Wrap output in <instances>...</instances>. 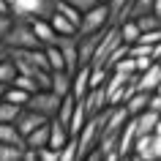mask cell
Masks as SVG:
<instances>
[{
	"instance_id": "cell-1",
	"label": "cell",
	"mask_w": 161,
	"mask_h": 161,
	"mask_svg": "<svg viewBox=\"0 0 161 161\" xmlns=\"http://www.w3.org/2000/svg\"><path fill=\"white\" fill-rule=\"evenodd\" d=\"M0 47L3 49H36L41 44L30 27V19H14L11 27L6 30V36L0 38Z\"/></svg>"
},
{
	"instance_id": "cell-2",
	"label": "cell",
	"mask_w": 161,
	"mask_h": 161,
	"mask_svg": "<svg viewBox=\"0 0 161 161\" xmlns=\"http://www.w3.org/2000/svg\"><path fill=\"white\" fill-rule=\"evenodd\" d=\"M6 3H8V14L14 19H47L55 11V0H6Z\"/></svg>"
},
{
	"instance_id": "cell-3",
	"label": "cell",
	"mask_w": 161,
	"mask_h": 161,
	"mask_svg": "<svg viewBox=\"0 0 161 161\" xmlns=\"http://www.w3.org/2000/svg\"><path fill=\"white\" fill-rule=\"evenodd\" d=\"M158 156H161V134H158V131H150V134H136V136H134L128 158L156 161Z\"/></svg>"
},
{
	"instance_id": "cell-4",
	"label": "cell",
	"mask_w": 161,
	"mask_h": 161,
	"mask_svg": "<svg viewBox=\"0 0 161 161\" xmlns=\"http://www.w3.org/2000/svg\"><path fill=\"white\" fill-rule=\"evenodd\" d=\"M98 134H101V118L93 115V118L85 120V126L79 128V134H76V161L87 158V153L93 150L96 142H98Z\"/></svg>"
},
{
	"instance_id": "cell-5",
	"label": "cell",
	"mask_w": 161,
	"mask_h": 161,
	"mask_svg": "<svg viewBox=\"0 0 161 161\" xmlns=\"http://www.w3.org/2000/svg\"><path fill=\"white\" fill-rule=\"evenodd\" d=\"M104 27H109V17H107V6L96 3L93 8L82 11L79 25H76V36H87V33H98Z\"/></svg>"
},
{
	"instance_id": "cell-6",
	"label": "cell",
	"mask_w": 161,
	"mask_h": 161,
	"mask_svg": "<svg viewBox=\"0 0 161 161\" xmlns=\"http://www.w3.org/2000/svg\"><path fill=\"white\" fill-rule=\"evenodd\" d=\"M60 98H63V96L52 93L49 87H41V90L30 93V98H27L25 107L36 109L38 115H44V118H55V115H58V107H60Z\"/></svg>"
},
{
	"instance_id": "cell-7",
	"label": "cell",
	"mask_w": 161,
	"mask_h": 161,
	"mask_svg": "<svg viewBox=\"0 0 161 161\" xmlns=\"http://www.w3.org/2000/svg\"><path fill=\"white\" fill-rule=\"evenodd\" d=\"M49 118H44V115H38L36 109H30V107H22V109L17 112V118H14V126H17V131L22 134V139H25L30 131H33L36 126H41V123H47Z\"/></svg>"
},
{
	"instance_id": "cell-8",
	"label": "cell",
	"mask_w": 161,
	"mask_h": 161,
	"mask_svg": "<svg viewBox=\"0 0 161 161\" xmlns=\"http://www.w3.org/2000/svg\"><path fill=\"white\" fill-rule=\"evenodd\" d=\"M136 90H145V93L161 90V63H158V60H153L145 71L136 74Z\"/></svg>"
},
{
	"instance_id": "cell-9",
	"label": "cell",
	"mask_w": 161,
	"mask_h": 161,
	"mask_svg": "<svg viewBox=\"0 0 161 161\" xmlns=\"http://www.w3.org/2000/svg\"><path fill=\"white\" fill-rule=\"evenodd\" d=\"M131 118H134V131L136 134H150V131H158L161 134V112L142 109L139 115H131Z\"/></svg>"
},
{
	"instance_id": "cell-10",
	"label": "cell",
	"mask_w": 161,
	"mask_h": 161,
	"mask_svg": "<svg viewBox=\"0 0 161 161\" xmlns=\"http://www.w3.org/2000/svg\"><path fill=\"white\" fill-rule=\"evenodd\" d=\"M79 101L85 104V112H87V118H93V115H98V112L107 107V93H104V85L98 87H87V93L79 98Z\"/></svg>"
},
{
	"instance_id": "cell-11",
	"label": "cell",
	"mask_w": 161,
	"mask_h": 161,
	"mask_svg": "<svg viewBox=\"0 0 161 161\" xmlns=\"http://www.w3.org/2000/svg\"><path fill=\"white\" fill-rule=\"evenodd\" d=\"M30 27H33V33H36V38H38V44H41V47L55 44V38H58V33H55V30H52V25H49V19H44V17L30 19Z\"/></svg>"
},
{
	"instance_id": "cell-12",
	"label": "cell",
	"mask_w": 161,
	"mask_h": 161,
	"mask_svg": "<svg viewBox=\"0 0 161 161\" xmlns=\"http://www.w3.org/2000/svg\"><path fill=\"white\" fill-rule=\"evenodd\" d=\"M49 90H52V93H58V96L71 93V74L63 71V68L49 71Z\"/></svg>"
},
{
	"instance_id": "cell-13",
	"label": "cell",
	"mask_w": 161,
	"mask_h": 161,
	"mask_svg": "<svg viewBox=\"0 0 161 161\" xmlns=\"http://www.w3.org/2000/svg\"><path fill=\"white\" fill-rule=\"evenodd\" d=\"M87 71H90V66H79L71 74V96H74V101H79L87 93Z\"/></svg>"
},
{
	"instance_id": "cell-14",
	"label": "cell",
	"mask_w": 161,
	"mask_h": 161,
	"mask_svg": "<svg viewBox=\"0 0 161 161\" xmlns=\"http://www.w3.org/2000/svg\"><path fill=\"white\" fill-rule=\"evenodd\" d=\"M85 120H87L85 104H82V101H74V109H71V118H68V123H66L68 134H71V136H76V134H79V128L85 126Z\"/></svg>"
},
{
	"instance_id": "cell-15",
	"label": "cell",
	"mask_w": 161,
	"mask_h": 161,
	"mask_svg": "<svg viewBox=\"0 0 161 161\" xmlns=\"http://www.w3.org/2000/svg\"><path fill=\"white\" fill-rule=\"evenodd\" d=\"M47 142H49V120H47V123H41V126H36L33 131L25 136V145H27V147H36V150H38V147H44Z\"/></svg>"
},
{
	"instance_id": "cell-16",
	"label": "cell",
	"mask_w": 161,
	"mask_h": 161,
	"mask_svg": "<svg viewBox=\"0 0 161 161\" xmlns=\"http://www.w3.org/2000/svg\"><path fill=\"white\" fill-rule=\"evenodd\" d=\"M49 25H52V30H55V33L58 36H74L76 33V27H74V22H68L66 17H63V14H58V11H52L49 17Z\"/></svg>"
},
{
	"instance_id": "cell-17",
	"label": "cell",
	"mask_w": 161,
	"mask_h": 161,
	"mask_svg": "<svg viewBox=\"0 0 161 161\" xmlns=\"http://www.w3.org/2000/svg\"><path fill=\"white\" fill-rule=\"evenodd\" d=\"M14 76H17V66H14V60L8 58V52H3V58H0V82H3V85H11Z\"/></svg>"
},
{
	"instance_id": "cell-18",
	"label": "cell",
	"mask_w": 161,
	"mask_h": 161,
	"mask_svg": "<svg viewBox=\"0 0 161 161\" xmlns=\"http://www.w3.org/2000/svg\"><path fill=\"white\" fill-rule=\"evenodd\" d=\"M0 142H8V145H25L22 134L17 131L14 123H0Z\"/></svg>"
},
{
	"instance_id": "cell-19",
	"label": "cell",
	"mask_w": 161,
	"mask_h": 161,
	"mask_svg": "<svg viewBox=\"0 0 161 161\" xmlns=\"http://www.w3.org/2000/svg\"><path fill=\"white\" fill-rule=\"evenodd\" d=\"M3 98H6V101H11V104H17V107H25L27 98H30V93H27V90H22V87H17V85H6Z\"/></svg>"
},
{
	"instance_id": "cell-20",
	"label": "cell",
	"mask_w": 161,
	"mask_h": 161,
	"mask_svg": "<svg viewBox=\"0 0 161 161\" xmlns=\"http://www.w3.org/2000/svg\"><path fill=\"white\" fill-rule=\"evenodd\" d=\"M44 55H47V63H49V71H58V68H63V71H66V63H63V55H60V49L55 47V44H47V47H44Z\"/></svg>"
},
{
	"instance_id": "cell-21",
	"label": "cell",
	"mask_w": 161,
	"mask_h": 161,
	"mask_svg": "<svg viewBox=\"0 0 161 161\" xmlns=\"http://www.w3.org/2000/svg\"><path fill=\"white\" fill-rule=\"evenodd\" d=\"M22 150H25V145L0 142V161H19V158H22Z\"/></svg>"
},
{
	"instance_id": "cell-22",
	"label": "cell",
	"mask_w": 161,
	"mask_h": 161,
	"mask_svg": "<svg viewBox=\"0 0 161 161\" xmlns=\"http://www.w3.org/2000/svg\"><path fill=\"white\" fill-rule=\"evenodd\" d=\"M136 27H139V33L142 30H158L161 27V17H153V14H139V17H134Z\"/></svg>"
},
{
	"instance_id": "cell-23",
	"label": "cell",
	"mask_w": 161,
	"mask_h": 161,
	"mask_svg": "<svg viewBox=\"0 0 161 161\" xmlns=\"http://www.w3.org/2000/svg\"><path fill=\"white\" fill-rule=\"evenodd\" d=\"M19 109H22V107L6 101V98H0V123H14V118H17Z\"/></svg>"
},
{
	"instance_id": "cell-24",
	"label": "cell",
	"mask_w": 161,
	"mask_h": 161,
	"mask_svg": "<svg viewBox=\"0 0 161 161\" xmlns=\"http://www.w3.org/2000/svg\"><path fill=\"white\" fill-rule=\"evenodd\" d=\"M11 85L22 87V90H27V93H36V90H38V85H36V79H33V76L19 74V71H17V76H14V82H11Z\"/></svg>"
},
{
	"instance_id": "cell-25",
	"label": "cell",
	"mask_w": 161,
	"mask_h": 161,
	"mask_svg": "<svg viewBox=\"0 0 161 161\" xmlns=\"http://www.w3.org/2000/svg\"><path fill=\"white\" fill-rule=\"evenodd\" d=\"M109 71H118V74H123V76H128V74H134V58L131 55H126V58H120L115 66L109 68Z\"/></svg>"
},
{
	"instance_id": "cell-26",
	"label": "cell",
	"mask_w": 161,
	"mask_h": 161,
	"mask_svg": "<svg viewBox=\"0 0 161 161\" xmlns=\"http://www.w3.org/2000/svg\"><path fill=\"white\" fill-rule=\"evenodd\" d=\"M136 41H142V44H161V27L158 30H142V33L136 36Z\"/></svg>"
},
{
	"instance_id": "cell-27",
	"label": "cell",
	"mask_w": 161,
	"mask_h": 161,
	"mask_svg": "<svg viewBox=\"0 0 161 161\" xmlns=\"http://www.w3.org/2000/svg\"><path fill=\"white\" fill-rule=\"evenodd\" d=\"M38 161H58V150L55 147H49V145H44V147H38Z\"/></svg>"
},
{
	"instance_id": "cell-28",
	"label": "cell",
	"mask_w": 161,
	"mask_h": 161,
	"mask_svg": "<svg viewBox=\"0 0 161 161\" xmlns=\"http://www.w3.org/2000/svg\"><path fill=\"white\" fill-rule=\"evenodd\" d=\"M68 3H71V6H74V8L79 11V14H82V11H87V8H93L96 3H101V0H68Z\"/></svg>"
},
{
	"instance_id": "cell-29",
	"label": "cell",
	"mask_w": 161,
	"mask_h": 161,
	"mask_svg": "<svg viewBox=\"0 0 161 161\" xmlns=\"http://www.w3.org/2000/svg\"><path fill=\"white\" fill-rule=\"evenodd\" d=\"M11 22H14V17H11V14H3V11H0V38L6 36V30L11 27Z\"/></svg>"
},
{
	"instance_id": "cell-30",
	"label": "cell",
	"mask_w": 161,
	"mask_h": 161,
	"mask_svg": "<svg viewBox=\"0 0 161 161\" xmlns=\"http://www.w3.org/2000/svg\"><path fill=\"white\" fill-rule=\"evenodd\" d=\"M0 11H3V14H8V3H6V0H0Z\"/></svg>"
},
{
	"instance_id": "cell-31",
	"label": "cell",
	"mask_w": 161,
	"mask_h": 161,
	"mask_svg": "<svg viewBox=\"0 0 161 161\" xmlns=\"http://www.w3.org/2000/svg\"><path fill=\"white\" fill-rule=\"evenodd\" d=\"M3 93H6V85H3V82H0V98H3Z\"/></svg>"
},
{
	"instance_id": "cell-32",
	"label": "cell",
	"mask_w": 161,
	"mask_h": 161,
	"mask_svg": "<svg viewBox=\"0 0 161 161\" xmlns=\"http://www.w3.org/2000/svg\"><path fill=\"white\" fill-rule=\"evenodd\" d=\"M3 52H6V49H3V47H0V58H3Z\"/></svg>"
},
{
	"instance_id": "cell-33",
	"label": "cell",
	"mask_w": 161,
	"mask_h": 161,
	"mask_svg": "<svg viewBox=\"0 0 161 161\" xmlns=\"http://www.w3.org/2000/svg\"><path fill=\"white\" fill-rule=\"evenodd\" d=\"M101 3H104V0H101Z\"/></svg>"
}]
</instances>
